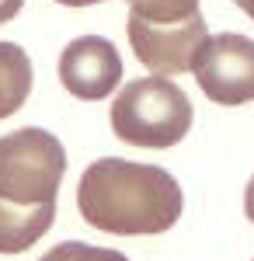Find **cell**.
<instances>
[{
    "label": "cell",
    "mask_w": 254,
    "mask_h": 261,
    "mask_svg": "<svg viewBox=\"0 0 254 261\" xmlns=\"http://www.w3.org/2000/svg\"><path fill=\"white\" fill-rule=\"evenodd\" d=\"M181 188L164 167L133 164L122 157L94 161L77 185L80 216L91 226L118 237L171 230L181 216Z\"/></svg>",
    "instance_id": "6da1fadb"
},
{
    "label": "cell",
    "mask_w": 254,
    "mask_h": 261,
    "mask_svg": "<svg viewBox=\"0 0 254 261\" xmlns=\"http://www.w3.org/2000/svg\"><path fill=\"white\" fill-rule=\"evenodd\" d=\"M192 129L188 94L167 77H139L118 91L112 105V133L122 143L167 150Z\"/></svg>",
    "instance_id": "7a4b0ae2"
},
{
    "label": "cell",
    "mask_w": 254,
    "mask_h": 261,
    "mask_svg": "<svg viewBox=\"0 0 254 261\" xmlns=\"http://www.w3.org/2000/svg\"><path fill=\"white\" fill-rule=\"evenodd\" d=\"M63 174L66 150L53 133L24 125L0 136V202L21 209L56 205Z\"/></svg>",
    "instance_id": "3957f363"
},
{
    "label": "cell",
    "mask_w": 254,
    "mask_h": 261,
    "mask_svg": "<svg viewBox=\"0 0 254 261\" xmlns=\"http://www.w3.org/2000/svg\"><path fill=\"white\" fill-rule=\"evenodd\" d=\"M202 94L216 105H247L254 101V42L237 32L209 35L192 63Z\"/></svg>",
    "instance_id": "277c9868"
},
{
    "label": "cell",
    "mask_w": 254,
    "mask_h": 261,
    "mask_svg": "<svg viewBox=\"0 0 254 261\" xmlns=\"http://www.w3.org/2000/svg\"><path fill=\"white\" fill-rule=\"evenodd\" d=\"M129 42L136 60L154 77H174L192 70L202 42L209 39V24L198 14L192 21H133L129 18Z\"/></svg>",
    "instance_id": "5b68a950"
},
{
    "label": "cell",
    "mask_w": 254,
    "mask_h": 261,
    "mask_svg": "<svg viewBox=\"0 0 254 261\" xmlns=\"http://www.w3.org/2000/svg\"><path fill=\"white\" fill-rule=\"evenodd\" d=\"M59 81L80 101H101L122 81V60L101 35H80L59 56Z\"/></svg>",
    "instance_id": "8992f818"
},
{
    "label": "cell",
    "mask_w": 254,
    "mask_h": 261,
    "mask_svg": "<svg viewBox=\"0 0 254 261\" xmlns=\"http://www.w3.org/2000/svg\"><path fill=\"white\" fill-rule=\"evenodd\" d=\"M56 205H42V209H21L11 202H0V254H21L32 244L45 237V230L53 226Z\"/></svg>",
    "instance_id": "52a82bcc"
},
{
    "label": "cell",
    "mask_w": 254,
    "mask_h": 261,
    "mask_svg": "<svg viewBox=\"0 0 254 261\" xmlns=\"http://www.w3.org/2000/svg\"><path fill=\"white\" fill-rule=\"evenodd\" d=\"M32 94V60L18 42H0V119L14 115Z\"/></svg>",
    "instance_id": "ba28073f"
},
{
    "label": "cell",
    "mask_w": 254,
    "mask_h": 261,
    "mask_svg": "<svg viewBox=\"0 0 254 261\" xmlns=\"http://www.w3.org/2000/svg\"><path fill=\"white\" fill-rule=\"evenodd\" d=\"M39 261H129V258L118 254V251H112V247H94V244L66 241V244H56L53 251H45Z\"/></svg>",
    "instance_id": "9c48e42d"
},
{
    "label": "cell",
    "mask_w": 254,
    "mask_h": 261,
    "mask_svg": "<svg viewBox=\"0 0 254 261\" xmlns=\"http://www.w3.org/2000/svg\"><path fill=\"white\" fill-rule=\"evenodd\" d=\"M21 7H24V0H0V24H7Z\"/></svg>",
    "instance_id": "30bf717a"
},
{
    "label": "cell",
    "mask_w": 254,
    "mask_h": 261,
    "mask_svg": "<svg viewBox=\"0 0 254 261\" xmlns=\"http://www.w3.org/2000/svg\"><path fill=\"white\" fill-rule=\"evenodd\" d=\"M244 213H247V220L254 223V178L247 181V188H244Z\"/></svg>",
    "instance_id": "8fae6325"
},
{
    "label": "cell",
    "mask_w": 254,
    "mask_h": 261,
    "mask_svg": "<svg viewBox=\"0 0 254 261\" xmlns=\"http://www.w3.org/2000/svg\"><path fill=\"white\" fill-rule=\"evenodd\" d=\"M237 7H240V11H244V14H247V18L254 21V0H234Z\"/></svg>",
    "instance_id": "7c38bea8"
},
{
    "label": "cell",
    "mask_w": 254,
    "mask_h": 261,
    "mask_svg": "<svg viewBox=\"0 0 254 261\" xmlns=\"http://www.w3.org/2000/svg\"><path fill=\"white\" fill-rule=\"evenodd\" d=\"M59 4H66V7H87V4H101V0H59ZM133 4V0H129Z\"/></svg>",
    "instance_id": "4fadbf2b"
}]
</instances>
